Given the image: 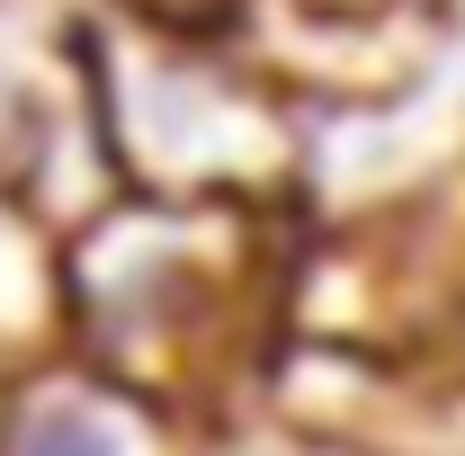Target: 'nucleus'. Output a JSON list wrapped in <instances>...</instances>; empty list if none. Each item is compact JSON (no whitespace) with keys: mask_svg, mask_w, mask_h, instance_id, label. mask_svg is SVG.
Segmentation results:
<instances>
[{"mask_svg":"<svg viewBox=\"0 0 465 456\" xmlns=\"http://www.w3.org/2000/svg\"><path fill=\"white\" fill-rule=\"evenodd\" d=\"M287 206H197V197H108L63 233V349L134 394L224 430L269 394L295 286Z\"/></svg>","mask_w":465,"mask_h":456,"instance_id":"1","label":"nucleus"},{"mask_svg":"<svg viewBox=\"0 0 465 456\" xmlns=\"http://www.w3.org/2000/svg\"><path fill=\"white\" fill-rule=\"evenodd\" d=\"M72 63L108 134L116 188L197 197V206H295L304 188V108L242 36H179L116 0L72 18Z\"/></svg>","mask_w":465,"mask_h":456,"instance_id":"2","label":"nucleus"},{"mask_svg":"<svg viewBox=\"0 0 465 456\" xmlns=\"http://www.w3.org/2000/svg\"><path fill=\"white\" fill-rule=\"evenodd\" d=\"M0 456H215V430L63 349L0 385Z\"/></svg>","mask_w":465,"mask_h":456,"instance_id":"3","label":"nucleus"},{"mask_svg":"<svg viewBox=\"0 0 465 456\" xmlns=\"http://www.w3.org/2000/svg\"><path fill=\"white\" fill-rule=\"evenodd\" d=\"M63 358V224L0 179V385Z\"/></svg>","mask_w":465,"mask_h":456,"instance_id":"4","label":"nucleus"},{"mask_svg":"<svg viewBox=\"0 0 465 456\" xmlns=\"http://www.w3.org/2000/svg\"><path fill=\"white\" fill-rule=\"evenodd\" d=\"M81 99V63H72V27L36 36L27 18L0 9V179L27 188L36 153L54 144V125Z\"/></svg>","mask_w":465,"mask_h":456,"instance_id":"5","label":"nucleus"},{"mask_svg":"<svg viewBox=\"0 0 465 456\" xmlns=\"http://www.w3.org/2000/svg\"><path fill=\"white\" fill-rule=\"evenodd\" d=\"M304 9H322V18H394L403 0H304Z\"/></svg>","mask_w":465,"mask_h":456,"instance_id":"6","label":"nucleus"}]
</instances>
